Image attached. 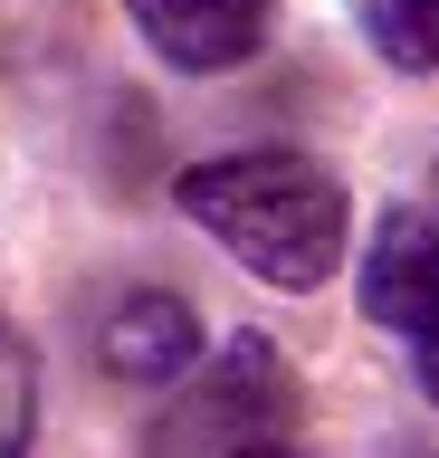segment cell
Listing matches in <instances>:
<instances>
[{"label":"cell","instance_id":"1","mask_svg":"<svg viewBox=\"0 0 439 458\" xmlns=\"http://www.w3.org/2000/svg\"><path fill=\"white\" fill-rule=\"evenodd\" d=\"M173 200L267 286H325L353 249V200L306 153H220L173 182Z\"/></svg>","mask_w":439,"mask_h":458},{"label":"cell","instance_id":"2","mask_svg":"<svg viewBox=\"0 0 439 458\" xmlns=\"http://www.w3.org/2000/svg\"><path fill=\"white\" fill-rule=\"evenodd\" d=\"M182 382L191 392L153 420L144 458H230V449H258V439H277L296 420V372H287V353L267 335H230Z\"/></svg>","mask_w":439,"mask_h":458},{"label":"cell","instance_id":"3","mask_svg":"<svg viewBox=\"0 0 439 458\" xmlns=\"http://www.w3.org/2000/svg\"><path fill=\"white\" fill-rule=\"evenodd\" d=\"M96 363L115 372V382H134V392H173L182 372L201 363V315H191V296H173V286H124L115 306H106V325H96Z\"/></svg>","mask_w":439,"mask_h":458},{"label":"cell","instance_id":"4","mask_svg":"<svg viewBox=\"0 0 439 458\" xmlns=\"http://www.w3.org/2000/svg\"><path fill=\"white\" fill-rule=\"evenodd\" d=\"M144 48L182 77H220V67H249L277 29V0H124Z\"/></svg>","mask_w":439,"mask_h":458},{"label":"cell","instance_id":"5","mask_svg":"<svg viewBox=\"0 0 439 458\" xmlns=\"http://www.w3.org/2000/svg\"><path fill=\"white\" fill-rule=\"evenodd\" d=\"M353 296H363V315H373V325H392V335H410V344L439 335V220L392 210V220L363 239Z\"/></svg>","mask_w":439,"mask_h":458},{"label":"cell","instance_id":"6","mask_svg":"<svg viewBox=\"0 0 439 458\" xmlns=\"http://www.w3.org/2000/svg\"><path fill=\"white\" fill-rule=\"evenodd\" d=\"M363 38H373L382 67L430 77L439 67V0H363Z\"/></svg>","mask_w":439,"mask_h":458},{"label":"cell","instance_id":"7","mask_svg":"<svg viewBox=\"0 0 439 458\" xmlns=\"http://www.w3.org/2000/svg\"><path fill=\"white\" fill-rule=\"evenodd\" d=\"M30 429H38V363H30V344L0 325V458L30 449Z\"/></svg>","mask_w":439,"mask_h":458},{"label":"cell","instance_id":"8","mask_svg":"<svg viewBox=\"0 0 439 458\" xmlns=\"http://www.w3.org/2000/svg\"><path fill=\"white\" fill-rule=\"evenodd\" d=\"M420 392L439 401V335H420Z\"/></svg>","mask_w":439,"mask_h":458},{"label":"cell","instance_id":"9","mask_svg":"<svg viewBox=\"0 0 439 458\" xmlns=\"http://www.w3.org/2000/svg\"><path fill=\"white\" fill-rule=\"evenodd\" d=\"M230 458H296V449H277V439H258V449H230Z\"/></svg>","mask_w":439,"mask_h":458},{"label":"cell","instance_id":"10","mask_svg":"<svg viewBox=\"0 0 439 458\" xmlns=\"http://www.w3.org/2000/svg\"><path fill=\"white\" fill-rule=\"evenodd\" d=\"M410 458H439V449H410Z\"/></svg>","mask_w":439,"mask_h":458}]
</instances>
